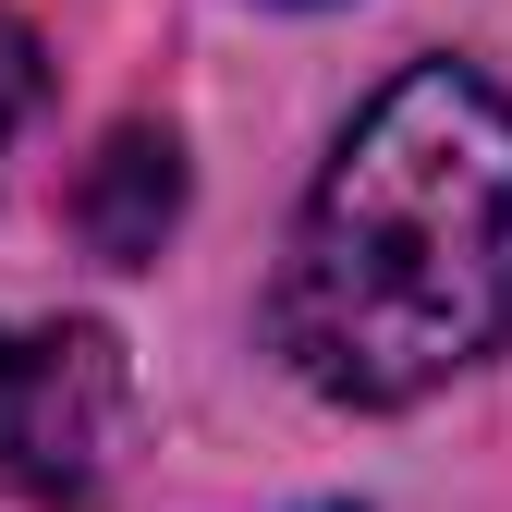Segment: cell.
<instances>
[{
    "label": "cell",
    "instance_id": "6da1fadb",
    "mask_svg": "<svg viewBox=\"0 0 512 512\" xmlns=\"http://www.w3.org/2000/svg\"><path fill=\"white\" fill-rule=\"evenodd\" d=\"M512 342V98L415 61L330 147L281 256V354L330 403H415Z\"/></svg>",
    "mask_w": 512,
    "mask_h": 512
},
{
    "label": "cell",
    "instance_id": "7a4b0ae2",
    "mask_svg": "<svg viewBox=\"0 0 512 512\" xmlns=\"http://www.w3.org/2000/svg\"><path fill=\"white\" fill-rule=\"evenodd\" d=\"M122 452V354L110 330H0V488L13 500H86Z\"/></svg>",
    "mask_w": 512,
    "mask_h": 512
},
{
    "label": "cell",
    "instance_id": "3957f363",
    "mask_svg": "<svg viewBox=\"0 0 512 512\" xmlns=\"http://www.w3.org/2000/svg\"><path fill=\"white\" fill-rule=\"evenodd\" d=\"M171 208H183V147L159 135V122H122V135L86 159V183H74V220H86V244L110 256V269L159 256Z\"/></svg>",
    "mask_w": 512,
    "mask_h": 512
},
{
    "label": "cell",
    "instance_id": "277c9868",
    "mask_svg": "<svg viewBox=\"0 0 512 512\" xmlns=\"http://www.w3.org/2000/svg\"><path fill=\"white\" fill-rule=\"evenodd\" d=\"M37 86H49V61H37V25H13V13H0V147L25 135V110H37Z\"/></svg>",
    "mask_w": 512,
    "mask_h": 512
}]
</instances>
